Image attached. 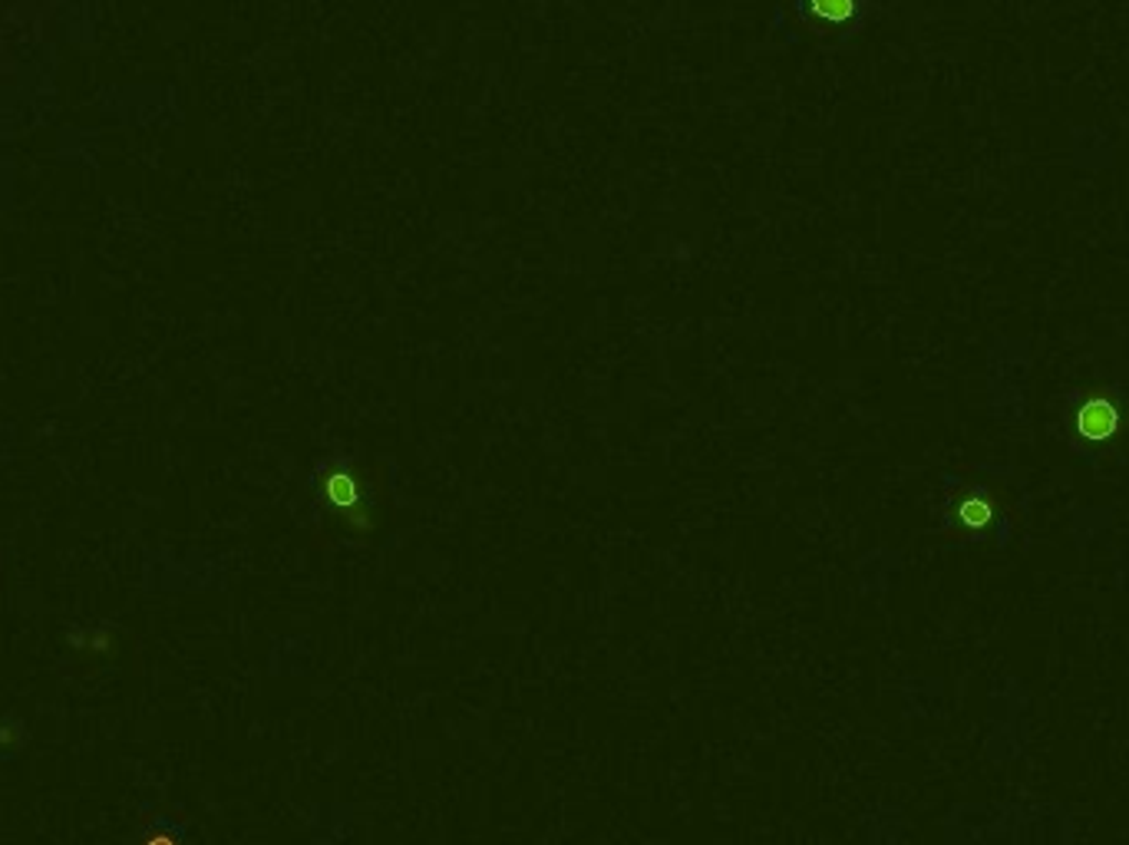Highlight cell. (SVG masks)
I'll return each mask as SVG.
<instances>
[{
    "instance_id": "obj_1",
    "label": "cell",
    "mask_w": 1129,
    "mask_h": 845,
    "mask_svg": "<svg viewBox=\"0 0 1129 845\" xmlns=\"http://www.w3.org/2000/svg\"><path fill=\"white\" fill-rule=\"evenodd\" d=\"M311 505L347 542H367L384 525L387 512V466L357 449L324 452L307 479Z\"/></svg>"
},
{
    "instance_id": "obj_2",
    "label": "cell",
    "mask_w": 1129,
    "mask_h": 845,
    "mask_svg": "<svg viewBox=\"0 0 1129 845\" xmlns=\"http://www.w3.org/2000/svg\"><path fill=\"white\" fill-rule=\"evenodd\" d=\"M1060 429L1074 452L1110 466L1129 452V390L1120 384H1084L1060 400Z\"/></svg>"
},
{
    "instance_id": "obj_3",
    "label": "cell",
    "mask_w": 1129,
    "mask_h": 845,
    "mask_svg": "<svg viewBox=\"0 0 1129 845\" xmlns=\"http://www.w3.org/2000/svg\"><path fill=\"white\" fill-rule=\"evenodd\" d=\"M938 522L948 542H1001L1014 525V499L994 476L954 472L944 479Z\"/></svg>"
},
{
    "instance_id": "obj_4",
    "label": "cell",
    "mask_w": 1129,
    "mask_h": 845,
    "mask_svg": "<svg viewBox=\"0 0 1129 845\" xmlns=\"http://www.w3.org/2000/svg\"><path fill=\"white\" fill-rule=\"evenodd\" d=\"M876 13V0H776V33L786 43L846 46Z\"/></svg>"
}]
</instances>
